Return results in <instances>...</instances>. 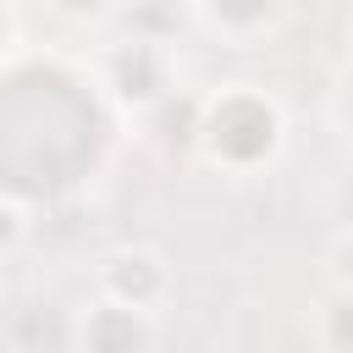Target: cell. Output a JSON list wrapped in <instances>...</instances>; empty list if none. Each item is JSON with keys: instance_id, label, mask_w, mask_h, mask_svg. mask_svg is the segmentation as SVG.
<instances>
[{"instance_id": "6da1fadb", "label": "cell", "mask_w": 353, "mask_h": 353, "mask_svg": "<svg viewBox=\"0 0 353 353\" xmlns=\"http://www.w3.org/2000/svg\"><path fill=\"white\" fill-rule=\"evenodd\" d=\"M292 143V116L276 88L232 77L199 94L193 105V160L226 182H254L281 165Z\"/></svg>"}, {"instance_id": "7a4b0ae2", "label": "cell", "mask_w": 353, "mask_h": 353, "mask_svg": "<svg viewBox=\"0 0 353 353\" xmlns=\"http://www.w3.org/2000/svg\"><path fill=\"white\" fill-rule=\"evenodd\" d=\"M88 77H94L105 110L116 121H132V127H143L160 105H171L182 94L176 50L165 39H154V33H121V39H110L94 55Z\"/></svg>"}, {"instance_id": "3957f363", "label": "cell", "mask_w": 353, "mask_h": 353, "mask_svg": "<svg viewBox=\"0 0 353 353\" xmlns=\"http://www.w3.org/2000/svg\"><path fill=\"white\" fill-rule=\"evenodd\" d=\"M94 298L160 320L176 298V270L154 243H110L94 259Z\"/></svg>"}, {"instance_id": "277c9868", "label": "cell", "mask_w": 353, "mask_h": 353, "mask_svg": "<svg viewBox=\"0 0 353 353\" xmlns=\"http://www.w3.org/2000/svg\"><path fill=\"white\" fill-rule=\"evenodd\" d=\"M154 336H160V320L88 292V303L72 309L66 353H154Z\"/></svg>"}, {"instance_id": "5b68a950", "label": "cell", "mask_w": 353, "mask_h": 353, "mask_svg": "<svg viewBox=\"0 0 353 353\" xmlns=\"http://www.w3.org/2000/svg\"><path fill=\"white\" fill-rule=\"evenodd\" d=\"M188 17L232 50H254V44H265L287 28L292 0H193Z\"/></svg>"}, {"instance_id": "8992f818", "label": "cell", "mask_w": 353, "mask_h": 353, "mask_svg": "<svg viewBox=\"0 0 353 353\" xmlns=\"http://www.w3.org/2000/svg\"><path fill=\"white\" fill-rule=\"evenodd\" d=\"M309 331H314V353H353V292L325 287L309 314Z\"/></svg>"}, {"instance_id": "52a82bcc", "label": "cell", "mask_w": 353, "mask_h": 353, "mask_svg": "<svg viewBox=\"0 0 353 353\" xmlns=\"http://www.w3.org/2000/svg\"><path fill=\"white\" fill-rule=\"evenodd\" d=\"M127 6H132V0H44V11H50L61 28H83V33L116 22Z\"/></svg>"}, {"instance_id": "ba28073f", "label": "cell", "mask_w": 353, "mask_h": 353, "mask_svg": "<svg viewBox=\"0 0 353 353\" xmlns=\"http://www.w3.org/2000/svg\"><path fill=\"white\" fill-rule=\"evenodd\" d=\"M325 116H331V127H336V138L353 149V55L342 61V72H336V83H331V99H325Z\"/></svg>"}, {"instance_id": "9c48e42d", "label": "cell", "mask_w": 353, "mask_h": 353, "mask_svg": "<svg viewBox=\"0 0 353 353\" xmlns=\"http://www.w3.org/2000/svg\"><path fill=\"white\" fill-rule=\"evenodd\" d=\"M325 281L353 292V226H336V237L325 243Z\"/></svg>"}, {"instance_id": "30bf717a", "label": "cell", "mask_w": 353, "mask_h": 353, "mask_svg": "<svg viewBox=\"0 0 353 353\" xmlns=\"http://www.w3.org/2000/svg\"><path fill=\"white\" fill-rule=\"evenodd\" d=\"M22 237H28V210H22L17 199L0 193V254H11Z\"/></svg>"}, {"instance_id": "8fae6325", "label": "cell", "mask_w": 353, "mask_h": 353, "mask_svg": "<svg viewBox=\"0 0 353 353\" xmlns=\"http://www.w3.org/2000/svg\"><path fill=\"white\" fill-rule=\"evenodd\" d=\"M336 210H342V226H353V182L336 193Z\"/></svg>"}, {"instance_id": "7c38bea8", "label": "cell", "mask_w": 353, "mask_h": 353, "mask_svg": "<svg viewBox=\"0 0 353 353\" xmlns=\"http://www.w3.org/2000/svg\"><path fill=\"white\" fill-rule=\"evenodd\" d=\"M132 6H154V11H193V0H132Z\"/></svg>"}]
</instances>
